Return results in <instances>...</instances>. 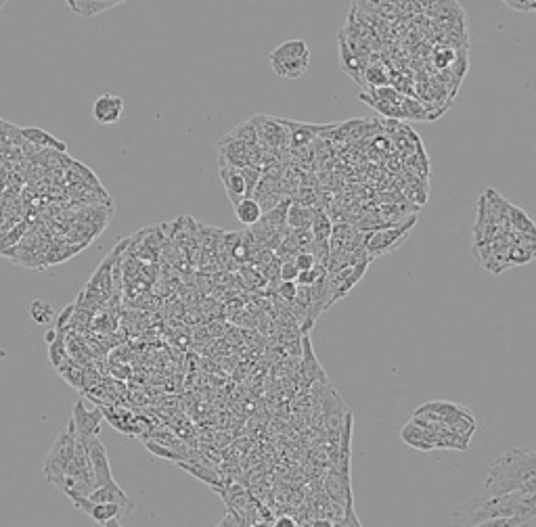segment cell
I'll return each instance as SVG.
<instances>
[{"label":"cell","instance_id":"41","mask_svg":"<svg viewBox=\"0 0 536 527\" xmlns=\"http://www.w3.org/2000/svg\"><path fill=\"white\" fill-rule=\"evenodd\" d=\"M4 356H6V352H4V349H2V347H0V360H2V358H4Z\"/></svg>","mask_w":536,"mask_h":527},{"label":"cell","instance_id":"23","mask_svg":"<svg viewBox=\"0 0 536 527\" xmlns=\"http://www.w3.org/2000/svg\"><path fill=\"white\" fill-rule=\"evenodd\" d=\"M313 216H315V208H302L300 203L291 201L287 208L285 224L287 228H310Z\"/></svg>","mask_w":536,"mask_h":527},{"label":"cell","instance_id":"7","mask_svg":"<svg viewBox=\"0 0 536 527\" xmlns=\"http://www.w3.org/2000/svg\"><path fill=\"white\" fill-rule=\"evenodd\" d=\"M86 444V452H89V461H91V469H93V477H95V488L101 486H109L113 483V471L109 465V454L105 444L96 437H91L84 441Z\"/></svg>","mask_w":536,"mask_h":527},{"label":"cell","instance_id":"12","mask_svg":"<svg viewBox=\"0 0 536 527\" xmlns=\"http://www.w3.org/2000/svg\"><path fill=\"white\" fill-rule=\"evenodd\" d=\"M281 122L287 128V132H289V147H293V149H304V147H308L313 140H315L316 136H320L327 128L331 124H300V122H291V120H283L281 118Z\"/></svg>","mask_w":536,"mask_h":527},{"label":"cell","instance_id":"4","mask_svg":"<svg viewBox=\"0 0 536 527\" xmlns=\"http://www.w3.org/2000/svg\"><path fill=\"white\" fill-rule=\"evenodd\" d=\"M417 224V216L409 218L403 224L396 226H388V228H379L373 232H367V243H365V253L375 260L381 257L385 253H392L396 249H400V245L410 237L413 226Z\"/></svg>","mask_w":536,"mask_h":527},{"label":"cell","instance_id":"32","mask_svg":"<svg viewBox=\"0 0 536 527\" xmlns=\"http://www.w3.org/2000/svg\"><path fill=\"white\" fill-rule=\"evenodd\" d=\"M241 176L246 183V197H252L256 186H258V180L262 176V170L258 165H246V168H241Z\"/></svg>","mask_w":536,"mask_h":527},{"label":"cell","instance_id":"15","mask_svg":"<svg viewBox=\"0 0 536 527\" xmlns=\"http://www.w3.org/2000/svg\"><path fill=\"white\" fill-rule=\"evenodd\" d=\"M218 176H221V183L224 186V190H226V197H228V201L233 205L246 197V183H243V176H241V168L218 165Z\"/></svg>","mask_w":536,"mask_h":527},{"label":"cell","instance_id":"31","mask_svg":"<svg viewBox=\"0 0 536 527\" xmlns=\"http://www.w3.org/2000/svg\"><path fill=\"white\" fill-rule=\"evenodd\" d=\"M145 446H147V450H149L151 454H156V456H159V459H166V461H172V463L183 461V456H181L178 452L170 450L168 446H161V444L153 441V439H147V441H145Z\"/></svg>","mask_w":536,"mask_h":527},{"label":"cell","instance_id":"2","mask_svg":"<svg viewBox=\"0 0 536 527\" xmlns=\"http://www.w3.org/2000/svg\"><path fill=\"white\" fill-rule=\"evenodd\" d=\"M482 492L501 496L511 492H536V452L532 448H509L499 454L484 475Z\"/></svg>","mask_w":536,"mask_h":527},{"label":"cell","instance_id":"6","mask_svg":"<svg viewBox=\"0 0 536 527\" xmlns=\"http://www.w3.org/2000/svg\"><path fill=\"white\" fill-rule=\"evenodd\" d=\"M348 410H350L348 404L340 398L338 389L331 387V383H329L325 387V394H323V400H320V421H323V427L329 434H335V437H338V431L342 427V421H344Z\"/></svg>","mask_w":536,"mask_h":527},{"label":"cell","instance_id":"25","mask_svg":"<svg viewBox=\"0 0 536 527\" xmlns=\"http://www.w3.org/2000/svg\"><path fill=\"white\" fill-rule=\"evenodd\" d=\"M331 230H333V220L329 218V212L315 208V216L310 222V232H313L315 241H329Z\"/></svg>","mask_w":536,"mask_h":527},{"label":"cell","instance_id":"35","mask_svg":"<svg viewBox=\"0 0 536 527\" xmlns=\"http://www.w3.org/2000/svg\"><path fill=\"white\" fill-rule=\"evenodd\" d=\"M501 2L517 13H532L536 9V0H501Z\"/></svg>","mask_w":536,"mask_h":527},{"label":"cell","instance_id":"11","mask_svg":"<svg viewBox=\"0 0 536 527\" xmlns=\"http://www.w3.org/2000/svg\"><path fill=\"white\" fill-rule=\"evenodd\" d=\"M71 504L82 511L84 515H89L93 521L105 526L107 521H113V519H120L124 515V511L118 506V504H109V502H91L86 496H76L71 498Z\"/></svg>","mask_w":536,"mask_h":527},{"label":"cell","instance_id":"26","mask_svg":"<svg viewBox=\"0 0 536 527\" xmlns=\"http://www.w3.org/2000/svg\"><path fill=\"white\" fill-rule=\"evenodd\" d=\"M473 527H536V515L528 517H501V519H490L484 523H477Z\"/></svg>","mask_w":536,"mask_h":527},{"label":"cell","instance_id":"24","mask_svg":"<svg viewBox=\"0 0 536 527\" xmlns=\"http://www.w3.org/2000/svg\"><path fill=\"white\" fill-rule=\"evenodd\" d=\"M507 224H509V230H511V232H522V235H536L535 222L530 220V216H528V214H526L524 210L515 208L513 203H511V208H509Z\"/></svg>","mask_w":536,"mask_h":527},{"label":"cell","instance_id":"28","mask_svg":"<svg viewBox=\"0 0 536 527\" xmlns=\"http://www.w3.org/2000/svg\"><path fill=\"white\" fill-rule=\"evenodd\" d=\"M228 136H231V138H237V140H241V143H246V145H258V134H256V126H253L252 120H248V122L237 126L233 132H228Z\"/></svg>","mask_w":536,"mask_h":527},{"label":"cell","instance_id":"8","mask_svg":"<svg viewBox=\"0 0 536 527\" xmlns=\"http://www.w3.org/2000/svg\"><path fill=\"white\" fill-rule=\"evenodd\" d=\"M103 408H93L89 410L84 406V400H78L74 404V410H71V423H74V429H76V435L80 439H91V437H96L98 435V429H101V423H103Z\"/></svg>","mask_w":536,"mask_h":527},{"label":"cell","instance_id":"38","mask_svg":"<svg viewBox=\"0 0 536 527\" xmlns=\"http://www.w3.org/2000/svg\"><path fill=\"white\" fill-rule=\"evenodd\" d=\"M275 527H298V523H295V519H293V517L285 515V517H279V519H277Z\"/></svg>","mask_w":536,"mask_h":527},{"label":"cell","instance_id":"3","mask_svg":"<svg viewBox=\"0 0 536 527\" xmlns=\"http://www.w3.org/2000/svg\"><path fill=\"white\" fill-rule=\"evenodd\" d=\"M76 441H78V435H76V429H74V423L67 421L61 434L57 435L51 452L46 454L44 463H42V471H44V477L51 486H57L59 479L65 475L67 466L74 459V452H76Z\"/></svg>","mask_w":536,"mask_h":527},{"label":"cell","instance_id":"27","mask_svg":"<svg viewBox=\"0 0 536 527\" xmlns=\"http://www.w3.org/2000/svg\"><path fill=\"white\" fill-rule=\"evenodd\" d=\"M30 316L36 324H49L53 320V308L49 302H42V300H36L30 304Z\"/></svg>","mask_w":536,"mask_h":527},{"label":"cell","instance_id":"36","mask_svg":"<svg viewBox=\"0 0 536 527\" xmlns=\"http://www.w3.org/2000/svg\"><path fill=\"white\" fill-rule=\"evenodd\" d=\"M452 61H455V53H452L450 48H442L440 53L436 55V65H438L440 69L448 67Z\"/></svg>","mask_w":536,"mask_h":527},{"label":"cell","instance_id":"14","mask_svg":"<svg viewBox=\"0 0 536 527\" xmlns=\"http://www.w3.org/2000/svg\"><path fill=\"white\" fill-rule=\"evenodd\" d=\"M400 439L415 448V450H421V452H430V450H436L434 446V431L432 429H425L417 423L409 421L403 429H400Z\"/></svg>","mask_w":536,"mask_h":527},{"label":"cell","instance_id":"16","mask_svg":"<svg viewBox=\"0 0 536 527\" xmlns=\"http://www.w3.org/2000/svg\"><path fill=\"white\" fill-rule=\"evenodd\" d=\"M310 59V48L306 40H285L268 53V61H295Z\"/></svg>","mask_w":536,"mask_h":527},{"label":"cell","instance_id":"34","mask_svg":"<svg viewBox=\"0 0 536 527\" xmlns=\"http://www.w3.org/2000/svg\"><path fill=\"white\" fill-rule=\"evenodd\" d=\"M291 262L295 264V268H298V270H310V268H315L316 266L315 255H313L310 251H300V253H298Z\"/></svg>","mask_w":536,"mask_h":527},{"label":"cell","instance_id":"33","mask_svg":"<svg viewBox=\"0 0 536 527\" xmlns=\"http://www.w3.org/2000/svg\"><path fill=\"white\" fill-rule=\"evenodd\" d=\"M295 291H298V285L293 280H281V285H277V297L283 300L285 306L295 300Z\"/></svg>","mask_w":536,"mask_h":527},{"label":"cell","instance_id":"22","mask_svg":"<svg viewBox=\"0 0 536 527\" xmlns=\"http://www.w3.org/2000/svg\"><path fill=\"white\" fill-rule=\"evenodd\" d=\"M363 86H367L369 91L383 88V86H392L390 84V73L385 69V65L381 63H369L363 71Z\"/></svg>","mask_w":536,"mask_h":527},{"label":"cell","instance_id":"5","mask_svg":"<svg viewBox=\"0 0 536 527\" xmlns=\"http://www.w3.org/2000/svg\"><path fill=\"white\" fill-rule=\"evenodd\" d=\"M260 155L262 149L258 145H246L237 138H231L228 134L222 136L218 143V165H231V168L258 165Z\"/></svg>","mask_w":536,"mask_h":527},{"label":"cell","instance_id":"29","mask_svg":"<svg viewBox=\"0 0 536 527\" xmlns=\"http://www.w3.org/2000/svg\"><path fill=\"white\" fill-rule=\"evenodd\" d=\"M64 333L65 331H59L57 339H55L53 343H49V345H51V349H49V358H51V364H53L55 369H61V367H64V360L67 358Z\"/></svg>","mask_w":536,"mask_h":527},{"label":"cell","instance_id":"13","mask_svg":"<svg viewBox=\"0 0 536 527\" xmlns=\"http://www.w3.org/2000/svg\"><path fill=\"white\" fill-rule=\"evenodd\" d=\"M86 498H89L91 502H109V504H118V506L124 511V515L132 513V511L136 508L134 500L128 496L126 492L118 486V481H113V483H109V486L95 488Z\"/></svg>","mask_w":536,"mask_h":527},{"label":"cell","instance_id":"30","mask_svg":"<svg viewBox=\"0 0 536 527\" xmlns=\"http://www.w3.org/2000/svg\"><path fill=\"white\" fill-rule=\"evenodd\" d=\"M291 201L300 203L302 208H316V203H318V190H316L315 186H298V190L291 197Z\"/></svg>","mask_w":536,"mask_h":527},{"label":"cell","instance_id":"21","mask_svg":"<svg viewBox=\"0 0 536 527\" xmlns=\"http://www.w3.org/2000/svg\"><path fill=\"white\" fill-rule=\"evenodd\" d=\"M233 208H235V218L243 226H253L260 220V216H262V208H260V203L253 197H243Z\"/></svg>","mask_w":536,"mask_h":527},{"label":"cell","instance_id":"39","mask_svg":"<svg viewBox=\"0 0 536 527\" xmlns=\"http://www.w3.org/2000/svg\"><path fill=\"white\" fill-rule=\"evenodd\" d=\"M57 335H59V331H57V329H51V331H46V335H44V342L53 343L55 339H57Z\"/></svg>","mask_w":536,"mask_h":527},{"label":"cell","instance_id":"37","mask_svg":"<svg viewBox=\"0 0 536 527\" xmlns=\"http://www.w3.org/2000/svg\"><path fill=\"white\" fill-rule=\"evenodd\" d=\"M298 272H300V270L295 268L293 262H283V264H281V280H295Z\"/></svg>","mask_w":536,"mask_h":527},{"label":"cell","instance_id":"17","mask_svg":"<svg viewBox=\"0 0 536 527\" xmlns=\"http://www.w3.org/2000/svg\"><path fill=\"white\" fill-rule=\"evenodd\" d=\"M338 42H340V65H342L344 73H348L352 80H356V82L363 86V71H365V67H367L369 63L360 61V59L350 51L344 31L338 34Z\"/></svg>","mask_w":536,"mask_h":527},{"label":"cell","instance_id":"10","mask_svg":"<svg viewBox=\"0 0 536 527\" xmlns=\"http://www.w3.org/2000/svg\"><path fill=\"white\" fill-rule=\"evenodd\" d=\"M300 356H302V379L306 381L308 387H313L315 383H329V377L327 372L323 371L318 358L315 356V349H313V343H310V337L308 335H302L300 337Z\"/></svg>","mask_w":536,"mask_h":527},{"label":"cell","instance_id":"9","mask_svg":"<svg viewBox=\"0 0 536 527\" xmlns=\"http://www.w3.org/2000/svg\"><path fill=\"white\" fill-rule=\"evenodd\" d=\"M122 116H124V98L122 96L111 93L96 96V101L93 103V118H95L96 124H118L122 120Z\"/></svg>","mask_w":536,"mask_h":527},{"label":"cell","instance_id":"20","mask_svg":"<svg viewBox=\"0 0 536 527\" xmlns=\"http://www.w3.org/2000/svg\"><path fill=\"white\" fill-rule=\"evenodd\" d=\"M176 466H181V469H185L187 473H191L193 477H197V479H201L203 483H208V486H212V490L214 488H221L222 483V477L218 475V471H214V469H210L208 465H201V463H185V461H178Z\"/></svg>","mask_w":536,"mask_h":527},{"label":"cell","instance_id":"1","mask_svg":"<svg viewBox=\"0 0 536 527\" xmlns=\"http://www.w3.org/2000/svg\"><path fill=\"white\" fill-rule=\"evenodd\" d=\"M528 515H536V492H511L492 496L480 490L450 511V527H473L490 519Z\"/></svg>","mask_w":536,"mask_h":527},{"label":"cell","instance_id":"19","mask_svg":"<svg viewBox=\"0 0 536 527\" xmlns=\"http://www.w3.org/2000/svg\"><path fill=\"white\" fill-rule=\"evenodd\" d=\"M270 69L277 73V78L281 80H300L308 67H310V59H295V61H268Z\"/></svg>","mask_w":536,"mask_h":527},{"label":"cell","instance_id":"40","mask_svg":"<svg viewBox=\"0 0 536 527\" xmlns=\"http://www.w3.org/2000/svg\"><path fill=\"white\" fill-rule=\"evenodd\" d=\"M415 2H417L421 9H430V6H432V4H436L438 0H415Z\"/></svg>","mask_w":536,"mask_h":527},{"label":"cell","instance_id":"18","mask_svg":"<svg viewBox=\"0 0 536 527\" xmlns=\"http://www.w3.org/2000/svg\"><path fill=\"white\" fill-rule=\"evenodd\" d=\"M19 136L26 138V140H28L30 145H34V147L55 149V151H61V153L67 149V145H65L64 140L55 138L53 134H49V132L42 130V128H19Z\"/></svg>","mask_w":536,"mask_h":527}]
</instances>
